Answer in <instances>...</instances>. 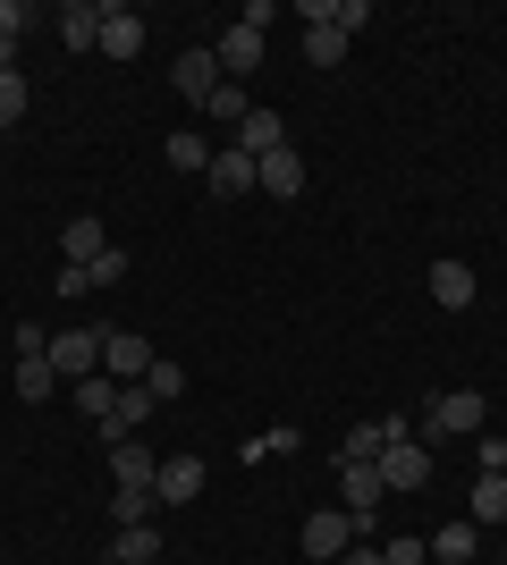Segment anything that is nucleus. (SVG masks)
Segmentation results:
<instances>
[{
	"label": "nucleus",
	"instance_id": "nucleus-35",
	"mask_svg": "<svg viewBox=\"0 0 507 565\" xmlns=\"http://www.w3.org/2000/svg\"><path fill=\"white\" fill-rule=\"evenodd\" d=\"M338 565H381V548H363V541H356V548H347Z\"/></svg>",
	"mask_w": 507,
	"mask_h": 565
},
{
	"label": "nucleus",
	"instance_id": "nucleus-30",
	"mask_svg": "<svg viewBox=\"0 0 507 565\" xmlns=\"http://www.w3.org/2000/svg\"><path fill=\"white\" fill-rule=\"evenodd\" d=\"M18 118H25V76L9 68V76H0V136H9V127H18Z\"/></svg>",
	"mask_w": 507,
	"mask_h": 565
},
{
	"label": "nucleus",
	"instance_id": "nucleus-25",
	"mask_svg": "<svg viewBox=\"0 0 507 565\" xmlns=\"http://www.w3.org/2000/svg\"><path fill=\"white\" fill-rule=\"evenodd\" d=\"M161 152H169V169H187V178H203V169H212V143L194 136V127H178V136H169Z\"/></svg>",
	"mask_w": 507,
	"mask_h": 565
},
{
	"label": "nucleus",
	"instance_id": "nucleus-26",
	"mask_svg": "<svg viewBox=\"0 0 507 565\" xmlns=\"http://www.w3.org/2000/svg\"><path fill=\"white\" fill-rule=\"evenodd\" d=\"M305 60H314V68H338V60H347V34L321 25V18H305Z\"/></svg>",
	"mask_w": 507,
	"mask_h": 565
},
{
	"label": "nucleus",
	"instance_id": "nucleus-32",
	"mask_svg": "<svg viewBox=\"0 0 507 565\" xmlns=\"http://www.w3.org/2000/svg\"><path fill=\"white\" fill-rule=\"evenodd\" d=\"M25 25H34V9H25V0H0V43H18Z\"/></svg>",
	"mask_w": 507,
	"mask_h": 565
},
{
	"label": "nucleus",
	"instance_id": "nucleus-12",
	"mask_svg": "<svg viewBox=\"0 0 507 565\" xmlns=\"http://www.w3.org/2000/svg\"><path fill=\"white\" fill-rule=\"evenodd\" d=\"M152 414H161V397H152L145 380H136V388H119V405H110V423H102V439H136V430L152 423Z\"/></svg>",
	"mask_w": 507,
	"mask_h": 565
},
{
	"label": "nucleus",
	"instance_id": "nucleus-31",
	"mask_svg": "<svg viewBox=\"0 0 507 565\" xmlns=\"http://www.w3.org/2000/svg\"><path fill=\"white\" fill-rule=\"evenodd\" d=\"M145 388H152V397H187V363H152V372H145Z\"/></svg>",
	"mask_w": 507,
	"mask_h": 565
},
{
	"label": "nucleus",
	"instance_id": "nucleus-23",
	"mask_svg": "<svg viewBox=\"0 0 507 565\" xmlns=\"http://www.w3.org/2000/svg\"><path fill=\"white\" fill-rule=\"evenodd\" d=\"M110 405H119V380H110V372H94V380H76V414H85V423H110Z\"/></svg>",
	"mask_w": 507,
	"mask_h": 565
},
{
	"label": "nucleus",
	"instance_id": "nucleus-17",
	"mask_svg": "<svg viewBox=\"0 0 507 565\" xmlns=\"http://www.w3.org/2000/svg\"><path fill=\"white\" fill-rule=\"evenodd\" d=\"M110 472H119V490H152V472H161V456H152L145 439H110Z\"/></svg>",
	"mask_w": 507,
	"mask_h": 565
},
{
	"label": "nucleus",
	"instance_id": "nucleus-33",
	"mask_svg": "<svg viewBox=\"0 0 507 565\" xmlns=\"http://www.w3.org/2000/svg\"><path fill=\"white\" fill-rule=\"evenodd\" d=\"M423 557H432V541H389L381 548V565H423Z\"/></svg>",
	"mask_w": 507,
	"mask_h": 565
},
{
	"label": "nucleus",
	"instance_id": "nucleus-28",
	"mask_svg": "<svg viewBox=\"0 0 507 565\" xmlns=\"http://www.w3.org/2000/svg\"><path fill=\"white\" fill-rule=\"evenodd\" d=\"M245 110H254V102H245V85H220V94L203 102V118H220V127H237Z\"/></svg>",
	"mask_w": 507,
	"mask_h": 565
},
{
	"label": "nucleus",
	"instance_id": "nucleus-27",
	"mask_svg": "<svg viewBox=\"0 0 507 565\" xmlns=\"http://www.w3.org/2000/svg\"><path fill=\"white\" fill-rule=\"evenodd\" d=\"M51 380H60V372H51V354H18V397H25V405H43Z\"/></svg>",
	"mask_w": 507,
	"mask_h": 565
},
{
	"label": "nucleus",
	"instance_id": "nucleus-34",
	"mask_svg": "<svg viewBox=\"0 0 507 565\" xmlns=\"http://www.w3.org/2000/svg\"><path fill=\"white\" fill-rule=\"evenodd\" d=\"M474 456H483V472H507V439H490V430L474 439Z\"/></svg>",
	"mask_w": 507,
	"mask_h": 565
},
{
	"label": "nucleus",
	"instance_id": "nucleus-4",
	"mask_svg": "<svg viewBox=\"0 0 507 565\" xmlns=\"http://www.w3.org/2000/svg\"><path fill=\"white\" fill-rule=\"evenodd\" d=\"M372 465H381V481H389V490H423V481H432V448H423L414 430H406V439H389V448L372 456Z\"/></svg>",
	"mask_w": 507,
	"mask_h": 565
},
{
	"label": "nucleus",
	"instance_id": "nucleus-14",
	"mask_svg": "<svg viewBox=\"0 0 507 565\" xmlns=\"http://www.w3.org/2000/svg\"><path fill=\"white\" fill-rule=\"evenodd\" d=\"M389 439H406V423H356V430H347V439L330 448V465H372Z\"/></svg>",
	"mask_w": 507,
	"mask_h": 565
},
{
	"label": "nucleus",
	"instance_id": "nucleus-2",
	"mask_svg": "<svg viewBox=\"0 0 507 565\" xmlns=\"http://www.w3.org/2000/svg\"><path fill=\"white\" fill-rule=\"evenodd\" d=\"M152 363H161V354H152V338H145V330H102V372L119 380V388H136Z\"/></svg>",
	"mask_w": 507,
	"mask_h": 565
},
{
	"label": "nucleus",
	"instance_id": "nucleus-19",
	"mask_svg": "<svg viewBox=\"0 0 507 565\" xmlns=\"http://www.w3.org/2000/svg\"><path fill=\"white\" fill-rule=\"evenodd\" d=\"M465 523H507V472H483V481H474V490H465Z\"/></svg>",
	"mask_w": 507,
	"mask_h": 565
},
{
	"label": "nucleus",
	"instance_id": "nucleus-8",
	"mask_svg": "<svg viewBox=\"0 0 507 565\" xmlns=\"http://www.w3.org/2000/svg\"><path fill=\"white\" fill-rule=\"evenodd\" d=\"M212 60H220V76H229V85H245V68H263V25L237 18V25L212 43Z\"/></svg>",
	"mask_w": 507,
	"mask_h": 565
},
{
	"label": "nucleus",
	"instance_id": "nucleus-15",
	"mask_svg": "<svg viewBox=\"0 0 507 565\" xmlns=\"http://www.w3.org/2000/svg\"><path fill=\"white\" fill-rule=\"evenodd\" d=\"M102 51H110V60H136V51H145V18L119 9V0H102Z\"/></svg>",
	"mask_w": 507,
	"mask_h": 565
},
{
	"label": "nucleus",
	"instance_id": "nucleus-13",
	"mask_svg": "<svg viewBox=\"0 0 507 565\" xmlns=\"http://www.w3.org/2000/svg\"><path fill=\"white\" fill-rule=\"evenodd\" d=\"M194 490H203V456H161V472H152V498H161V507H187Z\"/></svg>",
	"mask_w": 507,
	"mask_h": 565
},
{
	"label": "nucleus",
	"instance_id": "nucleus-7",
	"mask_svg": "<svg viewBox=\"0 0 507 565\" xmlns=\"http://www.w3.org/2000/svg\"><path fill=\"white\" fill-rule=\"evenodd\" d=\"M51 372L60 380H94L102 372V330H60L51 338Z\"/></svg>",
	"mask_w": 507,
	"mask_h": 565
},
{
	"label": "nucleus",
	"instance_id": "nucleus-3",
	"mask_svg": "<svg viewBox=\"0 0 507 565\" xmlns=\"http://www.w3.org/2000/svg\"><path fill=\"white\" fill-rule=\"evenodd\" d=\"M338 498H347V515H356V541H363V532H372V515H381V498H389L381 465H338Z\"/></svg>",
	"mask_w": 507,
	"mask_h": 565
},
{
	"label": "nucleus",
	"instance_id": "nucleus-16",
	"mask_svg": "<svg viewBox=\"0 0 507 565\" xmlns=\"http://www.w3.org/2000/svg\"><path fill=\"white\" fill-rule=\"evenodd\" d=\"M279 143H288V118L254 102V110L237 118V152H254V161H263V152H279Z\"/></svg>",
	"mask_w": 507,
	"mask_h": 565
},
{
	"label": "nucleus",
	"instance_id": "nucleus-5",
	"mask_svg": "<svg viewBox=\"0 0 507 565\" xmlns=\"http://www.w3.org/2000/svg\"><path fill=\"white\" fill-rule=\"evenodd\" d=\"M169 85H178V94H187L194 110H203V102H212L220 85H229V76H220V60H212L203 43H187V51H178V68H169Z\"/></svg>",
	"mask_w": 507,
	"mask_h": 565
},
{
	"label": "nucleus",
	"instance_id": "nucleus-9",
	"mask_svg": "<svg viewBox=\"0 0 507 565\" xmlns=\"http://www.w3.org/2000/svg\"><path fill=\"white\" fill-rule=\"evenodd\" d=\"M203 186H212V203H245L254 194V152H212V169H203Z\"/></svg>",
	"mask_w": 507,
	"mask_h": 565
},
{
	"label": "nucleus",
	"instance_id": "nucleus-21",
	"mask_svg": "<svg viewBox=\"0 0 507 565\" xmlns=\"http://www.w3.org/2000/svg\"><path fill=\"white\" fill-rule=\"evenodd\" d=\"M474 548H483V523H440V532H432V557L440 565H465V557H474Z\"/></svg>",
	"mask_w": 507,
	"mask_h": 565
},
{
	"label": "nucleus",
	"instance_id": "nucleus-22",
	"mask_svg": "<svg viewBox=\"0 0 507 565\" xmlns=\"http://www.w3.org/2000/svg\"><path fill=\"white\" fill-rule=\"evenodd\" d=\"M94 254H110V228L102 220H68L60 228V262H94Z\"/></svg>",
	"mask_w": 507,
	"mask_h": 565
},
{
	"label": "nucleus",
	"instance_id": "nucleus-11",
	"mask_svg": "<svg viewBox=\"0 0 507 565\" xmlns=\"http://www.w3.org/2000/svg\"><path fill=\"white\" fill-rule=\"evenodd\" d=\"M51 25H60V43H68V51H102V0H60Z\"/></svg>",
	"mask_w": 507,
	"mask_h": 565
},
{
	"label": "nucleus",
	"instance_id": "nucleus-10",
	"mask_svg": "<svg viewBox=\"0 0 507 565\" xmlns=\"http://www.w3.org/2000/svg\"><path fill=\"white\" fill-rule=\"evenodd\" d=\"M347 548H356V515H347V507H338V515L321 507V515L305 523V557H314V565H330V557H347Z\"/></svg>",
	"mask_w": 507,
	"mask_h": 565
},
{
	"label": "nucleus",
	"instance_id": "nucleus-6",
	"mask_svg": "<svg viewBox=\"0 0 507 565\" xmlns=\"http://www.w3.org/2000/svg\"><path fill=\"white\" fill-rule=\"evenodd\" d=\"M254 186H263L271 203H296V194H305V152H296V143L263 152V161H254Z\"/></svg>",
	"mask_w": 507,
	"mask_h": 565
},
{
	"label": "nucleus",
	"instance_id": "nucleus-18",
	"mask_svg": "<svg viewBox=\"0 0 507 565\" xmlns=\"http://www.w3.org/2000/svg\"><path fill=\"white\" fill-rule=\"evenodd\" d=\"M152 557H161V523H119L102 565H152Z\"/></svg>",
	"mask_w": 507,
	"mask_h": 565
},
{
	"label": "nucleus",
	"instance_id": "nucleus-29",
	"mask_svg": "<svg viewBox=\"0 0 507 565\" xmlns=\"http://www.w3.org/2000/svg\"><path fill=\"white\" fill-rule=\"evenodd\" d=\"M110 515H119V523H152V515H161V498H152V490H119V498H110Z\"/></svg>",
	"mask_w": 507,
	"mask_h": 565
},
{
	"label": "nucleus",
	"instance_id": "nucleus-24",
	"mask_svg": "<svg viewBox=\"0 0 507 565\" xmlns=\"http://www.w3.org/2000/svg\"><path fill=\"white\" fill-rule=\"evenodd\" d=\"M68 270H85V296H94V287H119L127 270H136V254H127V245H110V254H94V262H68Z\"/></svg>",
	"mask_w": 507,
	"mask_h": 565
},
{
	"label": "nucleus",
	"instance_id": "nucleus-20",
	"mask_svg": "<svg viewBox=\"0 0 507 565\" xmlns=\"http://www.w3.org/2000/svg\"><path fill=\"white\" fill-rule=\"evenodd\" d=\"M432 305H448V312L474 305V270L465 262H432Z\"/></svg>",
	"mask_w": 507,
	"mask_h": 565
},
{
	"label": "nucleus",
	"instance_id": "nucleus-1",
	"mask_svg": "<svg viewBox=\"0 0 507 565\" xmlns=\"http://www.w3.org/2000/svg\"><path fill=\"white\" fill-rule=\"evenodd\" d=\"M483 423H490V397H483V388H440V397L423 405L414 439H423V448H448V439H474Z\"/></svg>",
	"mask_w": 507,
	"mask_h": 565
}]
</instances>
